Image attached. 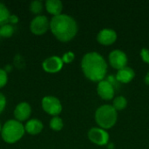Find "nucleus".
<instances>
[{"instance_id":"obj_15","label":"nucleus","mask_w":149,"mask_h":149,"mask_svg":"<svg viewBox=\"0 0 149 149\" xmlns=\"http://www.w3.org/2000/svg\"><path fill=\"white\" fill-rule=\"evenodd\" d=\"M46 10L53 17L60 15L63 10V3L59 0H47L45 2Z\"/></svg>"},{"instance_id":"obj_9","label":"nucleus","mask_w":149,"mask_h":149,"mask_svg":"<svg viewBox=\"0 0 149 149\" xmlns=\"http://www.w3.org/2000/svg\"><path fill=\"white\" fill-rule=\"evenodd\" d=\"M97 93L104 100H110L114 97L113 85L109 81L103 79L97 85Z\"/></svg>"},{"instance_id":"obj_21","label":"nucleus","mask_w":149,"mask_h":149,"mask_svg":"<svg viewBox=\"0 0 149 149\" xmlns=\"http://www.w3.org/2000/svg\"><path fill=\"white\" fill-rule=\"evenodd\" d=\"M61 58H62V60H63L64 63H65V64H70V63H72V62L74 60V58H75V54H74L72 52H65V53L63 55V57H62Z\"/></svg>"},{"instance_id":"obj_20","label":"nucleus","mask_w":149,"mask_h":149,"mask_svg":"<svg viewBox=\"0 0 149 149\" xmlns=\"http://www.w3.org/2000/svg\"><path fill=\"white\" fill-rule=\"evenodd\" d=\"M31 11L34 14H39L43 10V3L39 0H35L31 3Z\"/></svg>"},{"instance_id":"obj_23","label":"nucleus","mask_w":149,"mask_h":149,"mask_svg":"<svg viewBox=\"0 0 149 149\" xmlns=\"http://www.w3.org/2000/svg\"><path fill=\"white\" fill-rule=\"evenodd\" d=\"M141 59L146 63V64H149V49L144 47L141 50Z\"/></svg>"},{"instance_id":"obj_2","label":"nucleus","mask_w":149,"mask_h":149,"mask_svg":"<svg viewBox=\"0 0 149 149\" xmlns=\"http://www.w3.org/2000/svg\"><path fill=\"white\" fill-rule=\"evenodd\" d=\"M50 29L58 40L69 42L77 35L79 27L72 17L67 14H60L52 18L50 21Z\"/></svg>"},{"instance_id":"obj_19","label":"nucleus","mask_w":149,"mask_h":149,"mask_svg":"<svg viewBox=\"0 0 149 149\" xmlns=\"http://www.w3.org/2000/svg\"><path fill=\"white\" fill-rule=\"evenodd\" d=\"M14 29L11 24H6L0 27V36L3 38H10L13 35Z\"/></svg>"},{"instance_id":"obj_12","label":"nucleus","mask_w":149,"mask_h":149,"mask_svg":"<svg viewBox=\"0 0 149 149\" xmlns=\"http://www.w3.org/2000/svg\"><path fill=\"white\" fill-rule=\"evenodd\" d=\"M31 113V108L29 103L21 102L14 110V117L17 121H24L30 118Z\"/></svg>"},{"instance_id":"obj_3","label":"nucleus","mask_w":149,"mask_h":149,"mask_svg":"<svg viewBox=\"0 0 149 149\" xmlns=\"http://www.w3.org/2000/svg\"><path fill=\"white\" fill-rule=\"evenodd\" d=\"M94 118L99 127L107 130L114 127L118 120V113L113 105L106 104L97 108Z\"/></svg>"},{"instance_id":"obj_7","label":"nucleus","mask_w":149,"mask_h":149,"mask_svg":"<svg viewBox=\"0 0 149 149\" xmlns=\"http://www.w3.org/2000/svg\"><path fill=\"white\" fill-rule=\"evenodd\" d=\"M30 28L34 35H43L50 28V21L48 20L47 17L38 15L31 20Z\"/></svg>"},{"instance_id":"obj_6","label":"nucleus","mask_w":149,"mask_h":149,"mask_svg":"<svg viewBox=\"0 0 149 149\" xmlns=\"http://www.w3.org/2000/svg\"><path fill=\"white\" fill-rule=\"evenodd\" d=\"M87 137L91 142L98 146H105L109 141L108 133L101 127H92L87 133Z\"/></svg>"},{"instance_id":"obj_5","label":"nucleus","mask_w":149,"mask_h":149,"mask_svg":"<svg viewBox=\"0 0 149 149\" xmlns=\"http://www.w3.org/2000/svg\"><path fill=\"white\" fill-rule=\"evenodd\" d=\"M42 108L45 113L52 116H58L62 112L60 100L54 96H45L42 100Z\"/></svg>"},{"instance_id":"obj_25","label":"nucleus","mask_w":149,"mask_h":149,"mask_svg":"<svg viewBox=\"0 0 149 149\" xmlns=\"http://www.w3.org/2000/svg\"><path fill=\"white\" fill-rule=\"evenodd\" d=\"M8 22H10V24H17L18 22V17L16 15H10Z\"/></svg>"},{"instance_id":"obj_24","label":"nucleus","mask_w":149,"mask_h":149,"mask_svg":"<svg viewBox=\"0 0 149 149\" xmlns=\"http://www.w3.org/2000/svg\"><path fill=\"white\" fill-rule=\"evenodd\" d=\"M6 106V98L5 96L0 93V113L4 110Z\"/></svg>"},{"instance_id":"obj_18","label":"nucleus","mask_w":149,"mask_h":149,"mask_svg":"<svg viewBox=\"0 0 149 149\" xmlns=\"http://www.w3.org/2000/svg\"><path fill=\"white\" fill-rule=\"evenodd\" d=\"M64 127V122L62 119L58 116L53 117L50 121V127L54 131H60Z\"/></svg>"},{"instance_id":"obj_26","label":"nucleus","mask_w":149,"mask_h":149,"mask_svg":"<svg viewBox=\"0 0 149 149\" xmlns=\"http://www.w3.org/2000/svg\"><path fill=\"white\" fill-rule=\"evenodd\" d=\"M144 81H145V83H146L147 85H148L149 86V71L147 72V74H146V76H145Z\"/></svg>"},{"instance_id":"obj_16","label":"nucleus","mask_w":149,"mask_h":149,"mask_svg":"<svg viewBox=\"0 0 149 149\" xmlns=\"http://www.w3.org/2000/svg\"><path fill=\"white\" fill-rule=\"evenodd\" d=\"M127 106V100L122 95L115 97L113 101V107L116 111H121L125 109Z\"/></svg>"},{"instance_id":"obj_4","label":"nucleus","mask_w":149,"mask_h":149,"mask_svg":"<svg viewBox=\"0 0 149 149\" xmlns=\"http://www.w3.org/2000/svg\"><path fill=\"white\" fill-rule=\"evenodd\" d=\"M24 127L20 121L10 120L4 123L1 130V136L3 141L9 144L17 142L24 134Z\"/></svg>"},{"instance_id":"obj_14","label":"nucleus","mask_w":149,"mask_h":149,"mask_svg":"<svg viewBox=\"0 0 149 149\" xmlns=\"http://www.w3.org/2000/svg\"><path fill=\"white\" fill-rule=\"evenodd\" d=\"M43 128H44L43 123L39 120H37V119H31L28 120L24 126L25 132H27L29 134H31V135H36V134H40Z\"/></svg>"},{"instance_id":"obj_27","label":"nucleus","mask_w":149,"mask_h":149,"mask_svg":"<svg viewBox=\"0 0 149 149\" xmlns=\"http://www.w3.org/2000/svg\"><path fill=\"white\" fill-rule=\"evenodd\" d=\"M1 130H2V127H1V124H0V133H1Z\"/></svg>"},{"instance_id":"obj_11","label":"nucleus","mask_w":149,"mask_h":149,"mask_svg":"<svg viewBox=\"0 0 149 149\" xmlns=\"http://www.w3.org/2000/svg\"><path fill=\"white\" fill-rule=\"evenodd\" d=\"M64 65V62L61 58L58 56H52L47 58L42 64L43 69L49 73L58 72Z\"/></svg>"},{"instance_id":"obj_17","label":"nucleus","mask_w":149,"mask_h":149,"mask_svg":"<svg viewBox=\"0 0 149 149\" xmlns=\"http://www.w3.org/2000/svg\"><path fill=\"white\" fill-rule=\"evenodd\" d=\"M10 16V14L7 7L3 3H0V27L7 24Z\"/></svg>"},{"instance_id":"obj_10","label":"nucleus","mask_w":149,"mask_h":149,"mask_svg":"<svg viewBox=\"0 0 149 149\" xmlns=\"http://www.w3.org/2000/svg\"><path fill=\"white\" fill-rule=\"evenodd\" d=\"M97 41L102 45H111L117 40V32L110 28H104L97 34Z\"/></svg>"},{"instance_id":"obj_1","label":"nucleus","mask_w":149,"mask_h":149,"mask_svg":"<svg viewBox=\"0 0 149 149\" xmlns=\"http://www.w3.org/2000/svg\"><path fill=\"white\" fill-rule=\"evenodd\" d=\"M81 69L86 79L99 83L107 75V63L100 53L90 52L83 56L81 59Z\"/></svg>"},{"instance_id":"obj_22","label":"nucleus","mask_w":149,"mask_h":149,"mask_svg":"<svg viewBox=\"0 0 149 149\" xmlns=\"http://www.w3.org/2000/svg\"><path fill=\"white\" fill-rule=\"evenodd\" d=\"M8 81V76L6 71L0 68V88L3 87Z\"/></svg>"},{"instance_id":"obj_8","label":"nucleus","mask_w":149,"mask_h":149,"mask_svg":"<svg viewBox=\"0 0 149 149\" xmlns=\"http://www.w3.org/2000/svg\"><path fill=\"white\" fill-rule=\"evenodd\" d=\"M108 60L113 68L116 70H120L127 66V56L123 51L116 49L109 53Z\"/></svg>"},{"instance_id":"obj_13","label":"nucleus","mask_w":149,"mask_h":149,"mask_svg":"<svg viewBox=\"0 0 149 149\" xmlns=\"http://www.w3.org/2000/svg\"><path fill=\"white\" fill-rule=\"evenodd\" d=\"M134 77H135V72H134V69L129 66H126L120 70H118L115 79L117 81H119L120 83L127 84V83L131 82Z\"/></svg>"}]
</instances>
